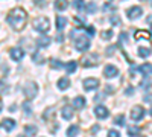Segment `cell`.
Returning <instances> with one entry per match:
<instances>
[{
	"instance_id": "9c48e42d",
	"label": "cell",
	"mask_w": 152,
	"mask_h": 137,
	"mask_svg": "<svg viewBox=\"0 0 152 137\" xmlns=\"http://www.w3.org/2000/svg\"><path fill=\"white\" fill-rule=\"evenodd\" d=\"M99 87V81L96 78H87L84 79V89L85 90H94Z\"/></svg>"
},
{
	"instance_id": "f6af8a7d",
	"label": "cell",
	"mask_w": 152,
	"mask_h": 137,
	"mask_svg": "<svg viewBox=\"0 0 152 137\" xmlns=\"http://www.w3.org/2000/svg\"><path fill=\"white\" fill-rule=\"evenodd\" d=\"M151 116H152V108H151Z\"/></svg>"
},
{
	"instance_id": "7402d4cb",
	"label": "cell",
	"mask_w": 152,
	"mask_h": 137,
	"mask_svg": "<svg viewBox=\"0 0 152 137\" xmlns=\"http://www.w3.org/2000/svg\"><path fill=\"white\" fill-rule=\"evenodd\" d=\"M138 70L143 75H152V64H143L142 67H138Z\"/></svg>"
},
{
	"instance_id": "ba28073f",
	"label": "cell",
	"mask_w": 152,
	"mask_h": 137,
	"mask_svg": "<svg viewBox=\"0 0 152 137\" xmlns=\"http://www.w3.org/2000/svg\"><path fill=\"white\" fill-rule=\"evenodd\" d=\"M94 114H96V117H97V119L104 120V119H107V117H108L110 111H108V108H107V107H104V105H96V107H94Z\"/></svg>"
},
{
	"instance_id": "cb8c5ba5",
	"label": "cell",
	"mask_w": 152,
	"mask_h": 137,
	"mask_svg": "<svg viewBox=\"0 0 152 137\" xmlns=\"http://www.w3.org/2000/svg\"><path fill=\"white\" fill-rule=\"evenodd\" d=\"M66 24H67V18H66V17H58V18H56V28H58L59 31L64 28Z\"/></svg>"
},
{
	"instance_id": "b9f144b4",
	"label": "cell",
	"mask_w": 152,
	"mask_h": 137,
	"mask_svg": "<svg viewBox=\"0 0 152 137\" xmlns=\"http://www.w3.org/2000/svg\"><path fill=\"white\" fill-rule=\"evenodd\" d=\"M126 95H132V89L129 87V89H126Z\"/></svg>"
},
{
	"instance_id": "277c9868",
	"label": "cell",
	"mask_w": 152,
	"mask_h": 137,
	"mask_svg": "<svg viewBox=\"0 0 152 137\" xmlns=\"http://www.w3.org/2000/svg\"><path fill=\"white\" fill-rule=\"evenodd\" d=\"M34 28H35V31L44 34V32H47V31L50 29V21H49L46 17L37 18V20H34Z\"/></svg>"
},
{
	"instance_id": "ac0fdd59",
	"label": "cell",
	"mask_w": 152,
	"mask_h": 137,
	"mask_svg": "<svg viewBox=\"0 0 152 137\" xmlns=\"http://www.w3.org/2000/svg\"><path fill=\"white\" fill-rule=\"evenodd\" d=\"M79 134V127L78 125H72L67 128V137H76Z\"/></svg>"
},
{
	"instance_id": "f1b7e54d",
	"label": "cell",
	"mask_w": 152,
	"mask_h": 137,
	"mask_svg": "<svg viewBox=\"0 0 152 137\" xmlns=\"http://www.w3.org/2000/svg\"><path fill=\"white\" fill-rule=\"evenodd\" d=\"M126 131H128L129 136H138V134H140V128H138V127H128Z\"/></svg>"
},
{
	"instance_id": "484cf974",
	"label": "cell",
	"mask_w": 152,
	"mask_h": 137,
	"mask_svg": "<svg viewBox=\"0 0 152 137\" xmlns=\"http://www.w3.org/2000/svg\"><path fill=\"white\" fill-rule=\"evenodd\" d=\"M50 67L52 69H55V70H58V69H61L62 67V63L59 59H55V58H52L50 59Z\"/></svg>"
},
{
	"instance_id": "7c38bea8",
	"label": "cell",
	"mask_w": 152,
	"mask_h": 137,
	"mask_svg": "<svg viewBox=\"0 0 152 137\" xmlns=\"http://www.w3.org/2000/svg\"><path fill=\"white\" fill-rule=\"evenodd\" d=\"M15 125H17V123H15L14 119H5V120L2 122V127H3L6 131H12V130L15 128Z\"/></svg>"
},
{
	"instance_id": "d4e9b609",
	"label": "cell",
	"mask_w": 152,
	"mask_h": 137,
	"mask_svg": "<svg viewBox=\"0 0 152 137\" xmlns=\"http://www.w3.org/2000/svg\"><path fill=\"white\" fill-rule=\"evenodd\" d=\"M138 55H140L142 58H148V56L151 55V49H148V47H140V49H138Z\"/></svg>"
},
{
	"instance_id": "4dcf8cb0",
	"label": "cell",
	"mask_w": 152,
	"mask_h": 137,
	"mask_svg": "<svg viewBox=\"0 0 152 137\" xmlns=\"http://www.w3.org/2000/svg\"><path fill=\"white\" fill-rule=\"evenodd\" d=\"M113 35H114V32H113L111 29H108V31H104L100 37H102V40H111Z\"/></svg>"
},
{
	"instance_id": "ab89813d",
	"label": "cell",
	"mask_w": 152,
	"mask_h": 137,
	"mask_svg": "<svg viewBox=\"0 0 152 137\" xmlns=\"http://www.w3.org/2000/svg\"><path fill=\"white\" fill-rule=\"evenodd\" d=\"M75 23L79 24V26H82L84 24V18H79V17H75Z\"/></svg>"
},
{
	"instance_id": "74e56055",
	"label": "cell",
	"mask_w": 152,
	"mask_h": 137,
	"mask_svg": "<svg viewBox=\"0 0 152 137\" xmlns=\"http://www.w3.org/2000/svg\"><path fill=\"white\" fill-rule=\"evenodd\" d=\"M110 21H111V24H120V21H119V17H117V15H116V17L113 15V17L110 18Z\"/></svg>"
},
{
	"instance_id": "ffe728a7",
	"label": "cell",
	"mask_w": 152,
	"mask_h": 137,
	"mask_svg": "<svg viewBox=\"0 0 152 137\" xmlns=\"http://www.w3.org/2000/svg\"><path fill=\"white\" fill-rule=\"evenodd\" d=\"M64 67H66V72L67 73H75L76 69H78V63H76V61H70V63H67Z\"/></svg>"
},
{
	"instance_id": "60d3db41",
	"label": "cell",
	"mask_w": 152,
	"mask_h": 137,
	"mask_svg": "<svg viewBox=\"0 0 152 137\" xmlns=\"http://www.w3.org/2000/svg\"><path fill=\"white\" fill-rule=\"evenodd\" d=\"M102 9H104V11H110V9H111V5H110V3H107V5H104V8H102Z\"/></svg>"
},
{
	"instance_id": "4316f807",
	"label": "cell",
	"mask_w": 152,
	"mask_h": 137,
	"mask_svg": "<svg viewBox=\"0 0 152 137\" xmlns=\"http://www.w3.org/2000/svg\"><path fill=\"white\" fill-rule=\"evenodd\" d=\"M73 6L78 9V11H84L85 8V3H84V0H73Z\"/></svg>"
},
{
	"instance_id": "d6986e66",
	"label": "cell",
	"mask_w": 152,
	"mask_h": 137,
	"mask_svg": "<svg viewBox=\"0 0 152 137\" xmlns=\"http://www.w3.org/2000/svg\"><path fill=\"white\" fill-rule=\"evenodd\" d=\"M73 105H75L76 108H84V107H85V99H84L82 96H76V97L73 99Z\"/></svg>"
},
{
	"instance_id": "7a4b0ae2",
	"label": "cell",
	"mask_w": 152,
	"mask_h": 137,
	"mask_svg": "<svg viewBox=\"0 0 152 137\" xmlns=\"http://www.w3.org/2000/svg\"><path fill=\"white\" fill-rule=\"evenodd\" d=\"M23 93H24V96H26L28 99H34L37 96V93H38L37 82H34V81L26 82V84H24V87H23Z\"/></svg>"
},
{
	"instance_id": "7dc6e473",
	"label": "cell",
	"mask_w": 152,
	"mask_h": 137,
	"mask_svg": "<svg viewBox=\"0 0 152 137\" xmlns=\"http://www.w3.org/2000/svg\"><path fill=\"white\" fill-rule=\"evenodd\" d=\"M142 2H143V0H142Z\"/></svg>"
},
{
	"instance_id": "7bdbcfd3",
	"label": "cell",
	"mask_w": 152,
	"mask_h": 137,
	"mask_svg": "<svg viewBox=\"0 0 152 137\" xmlns=\"http://www.w3.org/2000/svg\"><path fill=\"white\" fill-rule=\"evenodd\" d=\"M2 110H3V102L0 101V111H2Z\"/></svg>"
},
{
	"instance_id": "30bf717a",
	"label": "cell",
	"mask_w": 152,
	"mask_h": 137,
	"mask_svg": "<svg viewBox=\"0 0 152 137\" xmlns=\"http://www.w3.org/2000/svg\"><path fill=\"white\" fill-rule=\"evenodd\" d=\"M9 55H11V58L14 61H20L23 58V49L21 47H12L9 51Z\"/></svg>"
},
{
	"instance_id": "ee69618b",
	"label": "cell",
	"mask_w": 152,
	"mask_h": 137,
	"mask_svg": "<svg viewBox=\"0 0 152 137\" xmlns=\"http://www.w3.org/2000/svg\"><path fill=\"white\" fill-rule=\"evenodd\" d=\"M151 32H152V23H151Z\"/></svg>"
},
{
	"instance_id": "e575fe53",
	"label": "cell",
	"mask_w": 152,
	"mask_h": 137,
	"mask_svg": "<svg viewBox=\"0 0 152 137\" xmlns=\"http://www.w3.org/2000/svg\"><path fill=\"white\" fill-rule=\"evenodd\" d=\"M108 137H120V133H119L117 130H110Z\"/></svg>"
},
{
	"instance_id": "d6a6232c",
	"label": "cell",
	"mask_w": 152,
	"mask_h": 137,
	"mask_svg": "<svg viewBox=\"0 0 152 137\" xmlns=\"http://www.w3.org/2000/svg\"><path fill=\"white\" fill-rule=\"evenodd\" d=\"M21 107H23V110H24V113H26L28 116H29V114L32 113V108H31V104H29L28 101H26V102H23V105H21Z\"/></svg>"
},
{
	"instance_id": "6da1fadb",
	"label": "cell",
	"mask_w": 152,
	"mask_h": 137,
	"mask_svg": "<svg viewBox=\"0 0 152 137\" xmlns=\"http://www.w3.org/2000/svg\"><path fill=\"white\" fill-rule=\"evenodd\" d=\"M8 23L11 24V28L14 31H21L24 26H26V21H28V14L23 8H14L8 12L6 15Z\"/></svg>"
},
{
	"instance_id": "83f0119b",
	"label": "cell",
	"mask_w": 152,
	"mask_h": 137,
	"mask_svg": "<svg viewBox=\"0 0 152 137\" xmlns=\"http://www.w3.org/2000/svg\"><path fill=\"white\" fill-rule=\"evenodd\" d=\"M85 11L88 12V14H94V12L97 11V8H96V3H94V2H90V3L87 5V9H85Z\"/></svg>"
},
{
	"instance_id": "d590c367",
	"label": "cell",
	"mask_w": 152,
	"mask_h": 137,
	"mask_svg": "<svg viewBox=\"0 0 152 137\" xmlns=\"http://www.w3.org/2000/svg\"><path fill=\"white\" fill-rule=\"evenodd\" d=\"M149 85H151V81H149L148 78H146V79H143V81H142V84H140V87H142V89H148Z\"/></svg>"
},
{
	"instance_id": "836d02e7",
	"label": "cell",
	"mask_w": 152,
	"mask_h": 137,
	"mask_svg": "<svg viewBox=\"0 0 152 137\" xmlns=\"http://www.w3.org/2000/svg\"><path fill=\"white\" fill-rule=\"evenodd\" d=\"M6 90H8V85H6V82L0 79V93H6Z\"/></svg>"
},
{
	"instance_id": "3957f363",
	"label": "cell",
	"mask_w": 152,
	"mask_h": 137,
	"mask_svg": "<svg viewBox=\"0 0 152 137\" xmlns=\"http://www.w3.org/2000/svg\"><path fill=\"white\" fill-rule=\"evenodd\" d=\"M99 61H100V58H99L97 53L85 55V56L81 58V66H82V67H94V66L99 64Z\"/></svg>"
},
{
	"instance_id": "52a82bcc",
	"label": "cell",
	"mask_w": 152,
	"mask_h": 137,
	"mask_svg": "<svg viewBox=\"0 0 152 137\" xmlns=\"http://www.w3.org/2000/svg\"><path fill=\"white\" fill-rule=\"evenodd\" d=\"M143 14V9L142 8H138V6H131L128 11H126V17H128L129 20H135L138 18Z\"/></svg>"
},
{
	"instance_id": "8fae6325",
	"label": "cell",
	"mask_w": 152,
	"mask_h": 137,
	"mask_svg": "<svg viewBox=\"0 0 152 137\" xmlns=\"http://www.w3.org/2000/svg\"><path fill=\"white\" fill-rule=\"evenodd\" d=\"M117 73H119V70H117L116 66H111V64H110V66H107V67L104 69V75H105L107 78H114Z\"/></svg>"
},
{
	"instance_id": "9a60e30c",
	"label": "cell",
	"mask_w": 152,
	"mask_h": 137,
	"mask_svg": "<svg viewBox=\"0 0 152 137\" xmlns=\"http://www.w3.org/2000/svg\"><path fill=\"white\" fill-rule=\"evenodd\" d=\"M69 8L67 0H55V9L56 11H66Z\"/></svg>"
},
{
	"instance_id": "5b68a950",
	"label": "cell",
	"mask_w": 152,
	"mask_h": 137,
	"mask_svg": "<svg viewBox=\"0 0 152 137\" xmlns=\"http://www.w3.org/2000/svg\"><path fill=\"white\" fill-rule=\"evenodd\" d=\"M73 38H75V43H76V49H78V51L84 52V51H87V49L90 47V40H88L85 35L79 34V37H73Z\"/></svg>"
},
{
	"instance_id": "2e32d148",
	"label": "cell",
	"mask_w": 152,
	"mask_h": 137,
	"mask_svg": "<svg viewBox=\"0 0 152 137\" xmlns=\"http://www.w3.org/2000/svg\"><path fill=\"white\" fill-rule=\"evenodd\" d=\"M55 114H56V110H55V107H49V108L44 111V113H43V119L49 120V119L55 117Z\"/></svg>"
},
{
	"instance_id": "bcb514c9",
	"label": "cell",
	"mask_w": 152,
	"mask_h": 137,
	"mask_svg": "<svg viewBox=\"0 0 152 137\" xmlns=\"http://www.w3.org/2000/svg\"><path fill=\"white\" fill-rule=\"evenodd\" d=\"M151 5H152V0H151Z\"/></svg>"
},
{
	"instance_id": "e0dca14e",
	"label": "cell",
	"mask_w": 152,
	"mask_h": 137,
	"mask_svg": "<svg viewBox=\"0 0 152 137\" xmlns=\"http://www.w3.org/2000/svg\"><path fill=\"white\" fill-rule=\"evenodd\" d=\"M62 117H64L66 120H70V119L73 117V108L69 107V105L62 108Z\"/></svg>"
},
{
	"instance_id": "f546056e",
	"label": "cell",
	"mask_w": 152,
	"mask_h": 137,
	"mask_svg": "<svg viewBox=\"0 0 152 137\" xmlns=\"http://www.w3.org/2000/svg\"><path fill=\"white\" fill-rule=\"evenodd\" d=\"M32 59L35 61L37 64H43L44 63V56L41 55V53H34V56H32Z\"/></svg>"
},
{
	"instance_id": "4fadbf2b",
	"label": "cell",
	"mask_w": 152,
	"mask_h": 137,
	"mask_svg": "<svg viewBox=\"0 0 152 137\" xmlns=\"http://www.w3.org/2000/svg\"><path fill=\"white\" fill-rule=\"evenodd\" d=\"M56 85H58L59 90H67L69 87H70V79L69 78H59L58 82H56Z\"/></svg>"
},
{
	"instance_id": "8992f818",
	"label": "cell",
	"mask_w": 152,
	"mask_h": 137,
	"mask_svg": "<svg viewBox=\"0 0 152 137\" xmlns=\"http://www.w3.org/2000/svg\"><path fill=\"white\" fill-rule=\"evenodd\" d=\"M143 116H145V108H143L142 105H135V107H132V110H131V119H132L134 122L142 120Z\"/></svg>"
},
{
	"instance_id": "1f68e13d",
	"label": "cell",
	"mask_w": 152,
	"mask_h": 137,
	"mask_svg": "<svg viewBox=\"0 0 152 137\" xmlns=\"http://www.w3.org/2000/svg\"><path fill=\"white\" fill-rule=\"evenodd\" d=\"M114 123H116V125H125V116L123 114H119L116 119H114Z\"/></svg>"
},
{
	"instance_id": "f35d334b",
	"label": "cell",
	"mask_w": 152,
	"mask_h": 137,
	"mask_svg": "<svg viewBox=\"0 0 152 137\" xmlns=\"http://www.w3.org/2000/svg\"><path fill=\"white\" fill-rule=\"evenodd\" d=\"M99 131H100V127L99 125H93L91 127V134H97Z\"/></svg>"
},
{
	"instance_id": "603a6c76",
	"label": "cell",
	"mask_w": 152,
	"mask_h": 137,
	"mask_svg": "<svg viewBox=\"0 0 152 137\" xmlns=\"http://www.w3.org/2000/svg\"><path fill=\"white\" fill-rule=\"evenodd\" d=\"M135 38H137V40H140V38L149 40V38H151V34L146 32V31H137V32H135Z\"/></svg>"
},
{
	"instance_id": "5bb4252c",
	"label": "cell",
	"mask_w": 152,
	"mask_h": 137,
	"mask_svg": "<svg viewBox=\"0 0 152 137\" xmlns=\"http://www.w3.org/2000/svg\"><path fill=\"white\" fill-rule=\"evenodd\" d=\"M50 40L47 35H41V37H38V40H37V44L40 46V47H47L49 44H50Z\"/></svg>"
},
{
	"instance_id": "8d00e7d4",
	"label": "cell",
	"mask_w": 152,
	"mask_h": 137,
	"mask_svg": "<svg viewBox=\"0 0 152 137\" xmlns=\"http://www.w3.org/2000/svg\"><path fill=\"white\" fill-rule=\"evenodd\" d=\"M87 34L93 37V35L96 34V29H94V26H88V28H87Z\"/></svg>"
},
{
	"instance_id": "44dd1931",
	"label": "cell",
	"mask_w": 152,
	"mask_h": 137,
	"mask_svg": "<svg viewBox=\"0 0 152 137\" xmlns=\"http://www.w3.org/2000/svg\"><path fill=\"white\" fill-rule=\"evenodd\" d=\"M24 133H26V136L34 137V136L38 133V130H37V127H35V125H26V127H24Z\"/></svg>"
}]
</instances>
